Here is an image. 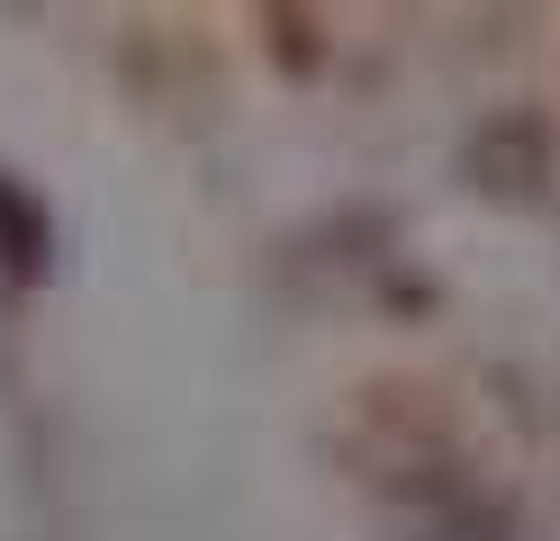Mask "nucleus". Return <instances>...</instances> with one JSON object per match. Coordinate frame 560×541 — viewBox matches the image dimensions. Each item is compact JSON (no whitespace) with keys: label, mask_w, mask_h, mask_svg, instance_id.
<instances>
[{"label":"nucleus","mask_w":560,"mask_h":541,"mask_svg":"<svg viewBox=\"0 0 560 541\" xmlns=\"http://www.w3.org/2000/svg\"><path fill=\"white\" fill-rule=\"evenodd\" d=\"M0 252H10V271H46V216L10 180H0Z\"/></svg>","instance_id":"1"}]
</instances>
